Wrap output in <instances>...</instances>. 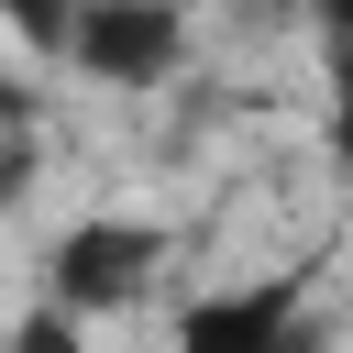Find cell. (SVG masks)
Listing matches in <instances>:
<instances>
[{"label":"cell","mask_w":353,"mask_h":353,"mask_svg":"<svg viewBox=\"0 0 353 353\" xmlns=\"http://www.w3.org/2000/svg\"><path fill=\"white\" fill-rule=\"evenodd\" d=\"M165 265H176V232H165V221L88 210V221H66V232L33 254V298H44V309H66L77 331H99V320L143 309V298L165 287Z\"/></svg>","instance_id":"obj_1"},{"label":"cell","mask_w":353,"mask_h":353,"mask_svg":"<svg viewBox=\"0 0 353 353\" xmlns=\"http://www.w3.org/2000/svg\"><path fill=\"white\" fill-rule=\"evenodd\" d=\"M165 353H331V320L309 298L298 265L276 276H232V287H199L176 309V342Z\"/></svg>","instance_id":"obj_2"},{"label":"cell","mask_w":353,"mask_h":353,"mask_svg":"<svg viewBox=\"0 0 353 353\" xmlns=\"http://www.w3.org/2000/svg\"><path fill=\"white\" fill-rule=\"evenodd\" d=\"M199 55V22L176 0H88L66 11V66L88 88H176Z\"/></svg>","instance_id":"obj_3"},{"label":"cell","mask_w":353,"mask_h":353,"mask_svg":"<svg viewBox=\"0 0 353 353\" xmlns=\"http://www.w3.org/2000/svg\"><path fill=\"white\" fill-rule=\"evenodd\" d=\"M33 176H44V99L0 77V221L33 199Z\"/></svg>","instance_id":"obj_4"},{"label":"cell","mask_w":353,"mask_h":353,"mask_svg":"<svg viewBox=\"0 0 353 353\" xmlns=\"http://www.w3.org/2000/svg\"><path fill=\"white\" fill-rule=\"evenodd\" d=\"M320 154L353 176V11H331V110H320Z\"/></svg>","instance_id":"obj_5"},{"label":"cell","mask_w":353,"mask_h":353,"mask_svg":"<svg viewBox=\"0 0 353 353\" xmlns=\"http://www.w3.org/2000/svg\"><path fill=\"white\" fill-rule=\"evenodd\" d=\"M0 353H88V331H77L66 309H44V298H33V309L0 331Z\"/></svg>","instance_id":"obj_6"},{"label":"cell","mask_w":353,"mask_h":353,"mask_svg":"<svg viewBox=\"0 0 353 353\" xmlns=\"http://www.w3.org/2000/svg\"><path fill=\"white\" fill-rule=\"evenodd\" d=\"M0 44H11V33H0Z\"/></svg>","instance_id":"obj_7"}]
</instances>
